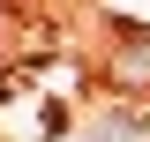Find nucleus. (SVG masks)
I'll return each mask as SVG.
<instances>
[{
    "instance_id": "1",
    "label": "nucleus",
    "mask_w": 150,
    "mask_h": 142,
    "mask_svg": "<svg viewBox=\"0 0 150 142\" xmlns=\"http://www.w3.org/2000/svg\"><path fill=\"white\" fill-rule=\"evenodd\" d=\"M83 142H143V120H128V112H112V120H98Z\"/></svg>"
}]
</instances>
